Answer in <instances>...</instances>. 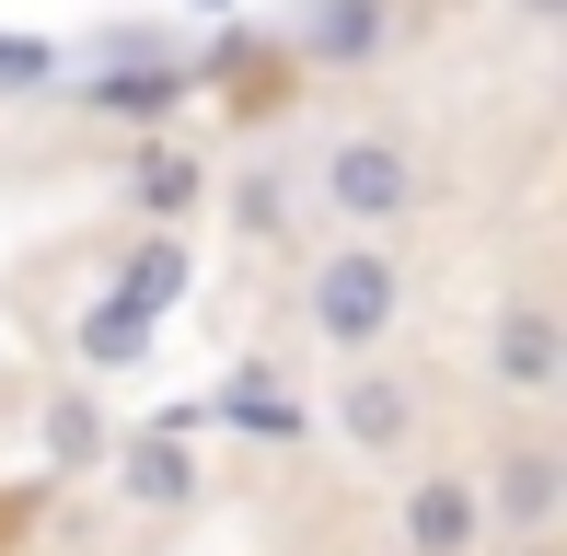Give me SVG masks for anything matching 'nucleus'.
I'll return each instance as SVG.
<instances>
[{
	"mask_svg": "<svg viewBox=\"0 0 567 556\" xmlns=\"http://www.w3.org/2000/svg\"><path fill=\"white\" fill-rule=\"evenodd\" d=\"M301 313H313V337L337 348V360H382L394 325H405V256H394V233L324 244V256L301 267Z\"/></svg>",
	"mask_w": 567,
	"mask_h": 556,
	"instance_id": "1",
	"label": "nucleus"
},
{
	"mask_svg": "<svg viewBox=\"0 0 567 556\" xmlns=\"http://www.w3.org/2000/svg\"><path fill=\"white\" fill-rule=\"evenodd\" d=\"M313 197H324V220H337V233H405L429 186H417V151H405V140L348 128V140L313 163Z\"/></svg>",
	"mask_w": 567,
	"mask_h": 556,
	"instance_id": "2",
	"label": "nucleus"
},
{
	"mask_svg": "<svg viewBox=\"0 0 567 556\" xmlns=\"http://www.w3.org/2000/svg\"><path fill=\"white\" fill-rule=\"evenodd\" d=\"M93 475H105V487H116L140 522H186L197 498H209V464H197V441H186V429H140V441H105V464H93Z\"/></svg>",
	"mask_w": 567,
	"mask_h": 556,
	"instance_id": "3",
	"label": "nucleus"
},
{
	"mask_svg": "<svg viewBox=\"0 0 567 556\" xmlns=\"http://www.w3.org/2000/svg\"><path fill=\"white\" fill-rule=\"evenodd\" d=\"M337 441H348V464H405V452L429 441L417 383H405V371H382V360L337 371Z\"/></svg>",
	"mask_w": 567,
	"mask_h": 556,
	"instance_id": "4",
	"label": "nucleus"
},
{
	"mask_svg": "<svg viewBox=\"0 0 567 556\" xmlns=\"http://www.w3.org/2000/svg\"><path fill=\"white\" fill-rule=\"evenodd\" d=\"M475 498H486V534H556L567 511V452L533 429V441H498L475 464Z\"/></svg>",
	"mask_w": 567,
	"mask_h": 556,
	"instance_id": "5",
	"label": "nucleus"
},
{
	"mask_svg": "<svg viewBox=\"0 0 567 556\" xmlns=\"http://www.w3.org/2000/svg\"><path fill=\"white\" fill-rule=\"evenodd\" d=\"M486 545V498L463 464H417L394 487V556H475Z\"/></svg>",
	"mask_w": 567,
	"mask_h": 556,
	"instance_id": "6",
	"label": "nucleus"
},
{
	"mask_svg": "<svg viewBox=\"0 0 567 556\" xmlns=\"http://www.w3.org/2000/svg\"><path fill=\"white\" fill-rule=\"evenodd\" d=\"M486 383H498L509 406H556L567 394V325L545 301H498V313H486Z\"/></svg>",
	"mask_w": 567,
	"mask_h": 556,
	"instance_id": "7",
	"label": "nucleus"
},
{
	"mask_svg": "<svg viewBox=\"0 0 567 556\" xmlns=\"http://www.w3.org/2000/svg\"><path fill=\"white\" fill-rule=\"evenodd\" d=\"M209 197H220L209 151H186V140H163V128L140 140V163H127V209H140V233H197Z\"/></svg>",
	"mask_w": 567,
	"mask_h": 556,
	"instance_id": "8",
	"label": "nucleus"
},
{
	"mask_svg": "<svg viewBox=\"0 0 567 556\" xmlns=\"http://www.w3.org/2000/svg\"><path fill=\"white\" fill-rule=\"evenodd\" d=\"M186 93H197V70L163 47V59H105V70L82 82V105L105 116V128H140V140H151V128H174V116H186Z\"/></svg>",
	"mask_w": 567,
	"mask_h": 556,
	"instance_id": "9",
	"label": "nucleus"
},
{
	"mask_svg": "<svg viewBox=\"0 0 567 556\" xmlns=\"http://www.w3.org/2000/svg\"><path fill=\"white\" fill-rule=\"evenodd\" d=\"M186 290H197V233H140L105 267V301H127V313H151V325H163Z\"/></svg>",
	"mask_w": 567,
	"mask_h": 556,
	"instance_id": "10",
	"label": "nucleus"
},
{
	"mask_svg": "<svg viewBox=\"0 0 567 556\" xmlns=\"http://www.w3.org/2000/svg\"><path fill=\"white\" fill-rule=\"evenodd\" d=\"M151 337H163L151 313H127V301L93 290V301H82V325H70V360H82L93 383H116V371H140V360H151Z\"/></svg>",
	"mask_w": 567,
	"mask_h": 556,
	"instance_id": "11",
	"label": "nucleus"
},
{
	"mask_svg": "<svg viewBox=\"0 0 567 556\" xmlns=\"http://www.w3.org/2000/svg\"><path fill=\"white\" fill-rule=\"evenodd\" d=\"M35 452H47L59 475H93V464H105V406H93V383H59V394H47Z\"/></svg>",
	"mask_w": 567,
	"mask_h": 556,
	"instance_id": "12",
	"label": "nucleus"
},
{
	"mask_svg": "<svg viewBox=\"0 0 567 556\" xmlns=\"http://www.w3.org/2000/svg\"><path fill=\"white\" fill-rule=\"evenodd\" d=\"M301 47H313L324 70L382 59V0H313V12H301Z\"/></svg>",
	"mask_w": 567,
	"mask_h": 556,
	"instance_id": "13",
	"label": "nucleus"
},
{
	"mask_svg": "<svg viewBox=\"0 0 567 556\" xmlns=\"http://www.w3.org/2000/svg\"><path fill=\"white\" fill-rule=\"evenodd\" d=\"M231 418H244L255 441H301V429H313V406H301V394H278V383H267V360L231 383Z\"/></svg>",
	"mask_w": 567,
	"mask_h": 556,
	"instance_id": "14",
	"label": "nucleus"
},
{
	"mask_svg": "<svg viewBox=\"0 0 567 556\" xmlns=\"http://www.w3.org/2000/svg\"><path fill=\"white\" fill-rule=\"evenodd\" d=\"M59 35H12V23H0V93H47V82H59Z\"/></svg>",
	"mask_w": 567,
	"mask_h": 556,
	"instance_id": "15",
	"label": "nucleus"
},
{
	"mask_svg": "<svg viewBox=\"0 0 567 556\" xmlns=\"http://www.w3.org/2000/svg\"><path fill=\"white\" fill-rule=\"evenodd\" d=\"M231 12H244V0H186V23H231Z\"/></svg>",
	"mask_w": 567,
	"mask_h": 556,
	"instance_id": "16",
	"label": "nucleus"
},
{
	"mask_svg": "<svg viewBox=\"0 0 567 556\" xmlns=\"http://www.w3.org/2000/svg\"><path fill=\"white\" fill-rule=\"evenodd\" d=\"M498 556H556V534H509V545H498Z\"/></svg>",
	"mask_w": 567,
	"mask_h": 556,
	"instance_id": "17",
	"label": "nucleus"
},
{
	"mask_svg": "<svg viewBox=\"0 0 567 556\" xmlns=\"http://www.w3.org/2000/svg\"><path fill=\"white\" fill-rule=\"evenodd\" d=\"M509 12H522V23H556V12H567V0H509Z\"/></svg>",
	"mask_w": 567,
	"mask_h": 556,
	"instance_id": "18",
	"label": "nucleus"
}]
</instances>
